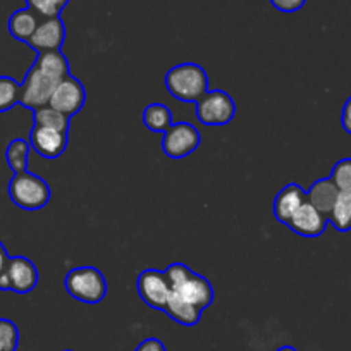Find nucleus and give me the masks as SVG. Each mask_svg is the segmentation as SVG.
Returning a JSON list of instances; mask_svg holds the SVG:
<instances>
[{
  "label": "nucleus",
  "mask_w": 351,
  "mask_h": 351,
  "mask_svg": "<svg viewBox=\"0 0 351 351\" xmlns=\"http://www.w3.org/2000/svg\"><path fill=\"white\" fill-rule=\"evenodd\" d=\"M171 286V295L197 306L204 312L214 300L212 285L202 276L195 274L184 263H171L164 271Z\"/></svg>",
  "instance_id": "nucleus-1"
},
{
  "label": "nucleus",
  "mask_w": 351,
  "mask_h": 351,
  "mask_svg": "<svg viewBox=\"0 0 351 351\" xmlns=\"http://www.w3.org/2000/svg\"><path fill=\"white\" fill-rule=\"evenodd\" d=\"M165 86L181 102H198L208 92V76L198 64L184 62L165 74Z\"/></svg>",
  "instance_id": "nucleus-2"
},
{
  "label": "nucleus",
  "mask_w": 351,
  "mask_h": 351,
  "mask_svg": "<svg viewBox=\"0 0 351 351\" xmlns=\"http://www.w3.org/2000/svg\"><path fill=\"white\" fill-rule=\"evenodd\" d=\"M9 197L23 210H40L50 200V186L45 180L32 172H18L9 183Z\"/></svg>",
  "instance_id": "nucleus-3"
},
{
  "label": "nucleus",
  "mask_w": 351,
  "mask_h": 351,
  "mask_svg": "<svg viewBox=\"0 0 351 351\" xmlns=\"http://www.w3.org/2000/svg\"><path fill=\"white\" fill-rule=\"evenodd\" d=\"M66 291L74 300L95 305L100 303L107 295V281L102 272L95 267H76L67 272Z\"/></svg>",
  "instance_id": "nucleus-4"
},
{
  "label": "nucleus",
  "mask_w": 351,
  "mask_h": 351,
  "mask_svg": "<svg viewBox=\"0 0 351 351\" xmlns=\"http://www.w3.org/2000/svg\"><path fill=\"white\" fill-rule=\"evenodd\" d=\"M36 285H38V271L35 263L26 256H11L5 271L0 276V289L26 295L33 291Z\"/></svg>",
  "instance_id": "nucleus-5"
},
{
  "label": "nucleus",
  "mask_w": 351,
  "mask_h": 351,
  "mask_svg": "<svg viewBox=\"0 0 351 351\" xmlns=\"http://www.w3.org/2000/svg\"><path fill=\"white\" fill-rule=\"evenodd\" d=\"M236 114V104L222 90L207 92L197 102V117L205 126H224Z\"/></svg>",
  "instance_id": "nucleus-6"
},
{
  "label": "nucleus",
  "mask_w": 351,
  "mask_h": 351,
  "mask_svg": "<svg viewBox=\"0 0 351 351\" xmlns=\"http://www.w3.org/2000/svg\"><path fill=\"white\" fill-rule=\"evenodd\" d=\"M200 145V133L193 124L176 123L162 138V150L171 158H183L193 154Z\"/></svg>",
  "instance_id": "nucleus-7"
},
{
  "label": "nucleus",
  "mask_w": 351,
  "mask_h": 351,
  "mask_svg": "<svg viewBox=\"0 0 351 351\" xmlns=\"http://www.w3.org/2000/svg\"><path fill=\"white\" fill-rule=\"evenodd\" d=\"M57 81H53L52 77L45 76L43 73H40L36 67L32 66V69L26 73L25 81L21 84V97H19V104L25 106L26 109L36 110L40 107L49 106L50 97L53 93V88H56Z\"/></svg>",
  "instance_id": "nucleus-8"
},
{
  "label": "nucleus",
  "mask_w": 351,
  "mask_h": 351,
  "mask_svg": "<svg viewBox=\"0 0 351 351\" xmlns=\"http://www.w3.org/2000/svg\"><path fill=\"white\" fill-rule=\"evenodd\" d=\"M84 102H86V92H84V86L69 74L67 77L60 80L59 83L53 88V93L50 97L49 106L53 107L59 112L66 114L67 117H71L73 114L80 112L83 109Z\"/></svg>",
  "instance_id": "nucleus-9"
},
{
  "label": "nucleus",
  "mask_w": 351,
  "mask_h": 351,
  "mask_svg": "<svg viewBox=\"0 0 351 351\" xmlns=\"http://www.w3.org/2000/svg\"><path fill=\"white\" fill-rule=\"evenodd\" d=\"M136 288L141 300L148 306L155 310L165 308L169 296H171V286H169L164 272L157 271V269H147L138 278Z\"/></svg>",
  "instance_id": "nucleus-10"
},
{
  "label": "nucleus",
  "mask_w": 351,
  "mask_h": 351,
  "mask_svg": "<svg viewBox=\"0 0 351 351\" xmlns=\"http://www.w3.org/2000/svg\"><path fill=\"white\" fill-rule=\"evenodd\" d=\"M29 145L33 150L43 158H57L66 152L67 148V133L52 130L45 126H33L29 133Z\"/></svg>",
  "instance_id": "nucleus-11"
},
{
  "label": "nucleus",
  "mask_w": 351,
  "mask_h": 351,
  "mask_svg": "<svg viewBox=\"0 0 351 351\" xmlns=\"http://www.w3.org/2000/svg\"><path fill=\"white\" fill-rule=\"evenodd\" d=\"M64 38H66V28L60 18H47L40 21L38 28L28 40V45L36 52H49V50H60Z\"/></svg>",
  "instance_id": "nucleus-12"
},
{
  "label": "nucleus",
  "mask_w": 351,
  "mask_h": 351,
  "mask_svg": "<svg viewBox=\"0 0 351 351\" xmlns=\"http://www.w3.org/2000/svg\"><path fill=\"white\" fill-rule=\"evenodd\" d=\"M327 217L322 212L317 210L312 204L308 202H303L300 205L298 210L293 214L291 221L288 222L289 228L300 236H305V238H317V236L322 234L326 231Z\"/></svg>",
  "instance_id": "nucleus-13"
},
{
  "label": "nucleus",
  "mask_w": 351,
  "mask_h": 351,
  "mask_svg": "<svg viewBox=\"0 0 351 351\" xmlns=\"http://www.w3.org/2000/svg\"><path fill=\"white\" fill-rule=\"evenodd\" d=\"M306 200V193L300 184L291 183L282 188L274 202V215L279 222L288 224L291 221L293 214L300 208V205Z\"/></svg>",
  "instance_id": "nucleus-14"
},
{
  "label": "nucleus",
  "mask_w": 351,
  "mask_h": 351,
  "mask_svg": "<svg viewBox=\"0 0 351 351\" xmlns=\"http://www.w3.org/2000/svg\"><path fill=\"white\" fill-rule=\"evenodd\" d=\"M337 195H339V190L330 181V178L329 180H319L310 186L308 193H306V202L327 217L332 210L334 204H336Z\"/></svg>",
  "instance_id": "nucleus-15"
},
{
  "label": "nucleus",
  "mask_w": 351,
  "mask_h": 351,
  "mask_svg": "<svg viewBox=\"0 0 351 351\" xmlns=\"http://www.w3.org/2000/svg\"><path fill=\"white\" fill-rule=\"evenodd\" d=\"M33 67L43 73L45 76L52 77L59 83L60 80L69 76V62L60 50H49V52H38Z\"/></svg>",
  "instance_id": "nucleus-16"
},
{
  "label": "nucleus",
  "mask_w": 351,
  "mask_h": 351,
  "mask_svg": "<svg viewBox=\"0 0 351 351\" xmlns=\"http://www.w3.org/2000/svg\"><path fill=\"white\" fill-rule=\"evenodd\" d=\"M38 18L40 16L35 14V12L28 8L12 12L8 23L9 33H11L16 40H19V42L28 43V40L32 38L33 33L38 28Z\"/></svg>",
  "instance_id": "nucleus-17"
},
{
  "label": "nucleus",
  "mask_w": 351,
  "mask_h": 351,
  "mask_svg": "<svg viewBox=\"0 0 351 351\" xmlns=\"http://www.w3.org/2000/svg\"><path fill=\"white\" fill-rule=\"evenodd\" d=\"M164 312L171 317L172 320H176L181 326H197L200 322L202 317V310L197 308V306L190 305V303L183 302V300L176 298V296H169L167 305H165Z\"/></svg>",
  "instance_id": "nucleus-18"
},
{
  "label": "nucleus",
  "mask_w": 351,
  "mask_h": 351,
  "mask_svg": "<svg viewBox=\"0 0 351 351\" xmlns=\"http://www.w3.org/2000/svg\"><path fill=\"white\" fill-rule=\"evenodd\" d=\"M327 221L337 229L339 232H348L351 229V193L339 191L337 200L334 204L332 210L327 215Z\"/></svg>",
  "instance_id": "nucleus-19"
},
{
  "label": "nucleus",
  "mask_w": 351,
  "mask_h": 351,
  "mask_svg": "<svg viewBox=\"0 0 351 351\" xmlns=\"http://www.w3.org/2000/svg\"><path fill=\"white\" fill-rule=\"evenodd\" d=\"M143 124L154 133H165L172 126V114L164 104H150L143 110Z\"/></svg>",
  "instance_id": "nucleus-20"
},
{
  "label": "nucleus",
  "mask_w": 351,
  "mask_h": 351,
  "mask_svg": "<svg viewBox=\"0 0 351 351\" xmlns=\"http://www.w3.org/2000/svg\"><path fill=\"white\" fill-rule=\"evenodd\" d=\"M29 150H32V145H29L28 140H23V138H16V140H12L8 145L5 160H8V165L12 169L14 174L26 171V167H28Z\"/></svg>",
  "instance_id": "nucleus-21"
},
{
  "label": "nucleus",
  "mask_w": 351,
  "mask_h": 351,
  "mask_svg": "<svg viewBox=\"0 0 351 351\" xmlns=\"http://www.w3.org/2000/svg\"><path fill=\"white\" fill-rule=\"evenodd\" d=\"M33 112H35L36 126L52 128V130L62 131V133H67V131H69V117H67L66 114L56 110L53 107H40V109L33 110Z\"/></svg>",
  "instance_id": "nucleus-22"
},
{
  "label": "nucleus",
  "mask_w": 351,
  "mask_h": 351,
  "mask_svg": "<svg viewBox=\"0 0 351 351\" xmlns=\"http://www.w3.org/2000/svg\"><path fill=\"white\" fill-rule=\"evenodd\" d=\"M21 84L9 76H0V114L11 110L19 104Z\"/></svg>",
  "instance_id": "nucleus-23"
},
{
  "label": "nucleus",
  "mask_w": 351,
  "mask_h": 351,
  "mask_svg": "<svg viewBox=\"0 0 351 351\" xmlns=\"http://www.w3.org/2000/svg\"><path fill=\"white\" fill-rule=\"evenodd\" d=\"M28 9H32L40 18H59L62 9L69 4V0H26Z\"/></svg>",
  "instance_id": "nucleus-24"
},
{
  "label": "nucleus",
  "mask_w": 351,
  "mask_h": 351,
  "mask_svg": "<svg viewBox=\"0 0 351 351\" xmlns=\"http://www.w3.org/2000/svg\"><path fill=\"white\" fill-rule=\"evenodd\" d=\"M18 344V326L9 319H0V351H16Z\"/></svg>",
  "instance_id": "nucleus-25"
},
{
  "label": "nucleus",
  "mask_w": 351,
  "mask_h": 351,
  "mask_svg": "<svg viewBox=\"0 0 351 351\" xmlns=\"http://www.w3.org/2000/svg\"><path fill=\"white\" fill-rule=\"evenodd\" d=\"M330 181L336 184L339 191L351 193V158H343L334 165L332 172H330Z\"/></svg>",
  "instance_id": "nucleus-26"
},
{
  "label": "nucleus",
  "mask_w": 351,
  "mask_h": 351,
  "mask_svg": "<svg viewBox=\"0 0 351 351\" xmlns=\"http://www.w3.org/2000/svg\"><path fill=\"white\" fill-rule=\"evenodd\" d=\"M306 0H271V4L274 5L278 11L281 12H296L305 5Z\"/></svg>",
  "instance_id": "nucleus-27"
},
{
  "label": "nucleus",
  "mask_w": 351,
  "mask_h": 351,
  "mask_svg": "<svg viewBox=\"0 0 351 351\" xmlns=\"http://www.w3.org/2000/svg\"><path fill=\"white\" fill-rule=\"evenodd\" d=\"M134 351H167V350H165L162 341H158L157 337H148V339L141 341Z\"/></svg>",
  "instance_id": "nucleus-28"
},
{
  "label": "nucleus",
  "mask_w": 351,
  "mask_h": 351,
  "mask_svg": "<svg viewBox=\"0 0 351 351\" xmlns=\"http://www.w3.org/2000/svg\"><path fill=\"white\" fill-rule=\"evenodd\" d=\"M341 124H343L344 131L351 134V97L346 100L343 107V116H341Z\"/></svg>",
  "instance_id": "nucleus-29"
},
{
  "label": "nucleus",
  "mask_w": 351,
  "mask_h": 351,
  "mask_svg": "<svg viewBox=\"0 0 351 351\" xmlns=\"http://www.w3.org/2000/svg\"><path fill=\"white\" fill-rule=\"evenodd\" d=\"M9 258H11V256L8 255L4 245H2V241H0V276H2V272L5 271V265H8Z\"/></svg>",
  "instance_id": "nucleus-30"
},
{
  "label": "nucleus",
  "mask_w": 351,
  "mask_h": 351,
  "mask_svg": "<svg viewBox=\"0 0 351 351\" xmlns=\"http://www.w3.org/2000/svg\"><path fill=\"white\" fill-rule=\"evenodd\" d=\"M278 351H296V350L293 346H282V348H279Z\"/></svg>",
  "instance_id": "nucleus-31"
},
{
  "label": "nucleus",
  "mask_w": 351,
  "mask_h": 351,
  "mask_svg": "<svg viewBox=\"0 0 351 351\" xmlns=\"http://www.w3.org/2000/svg\"><path fill=\"white\" fill-rule=\"evenodd\" d=\"M64 351H73V350H64Z\"/></svg>",
  "instance_id": "nucleus-32"
}]
</instances>
